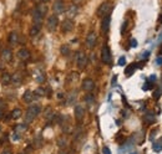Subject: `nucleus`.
Listing matches in <instances>:
<instances>
[{
  "label": "nucleus",
  "mask_w": 162,
  "mask_h": 154,
  "mask_svg": "<svg viewBox=\"0 0 162 154\" xmlns=\"http://www.w3.org/2000/svg\"><path fill=\"white\" fill-rule=\"evenodd\" d=\"M40 112H41V107H40L39 105L30 106L28 108V111H26V113H25V123H26V124L34 122V119L40 115Z\"/></svg>",
  "instance_id": "obj_1"
},
{
  "label": "nucleus",
  "mask_w": 162,
  "mask_h": 154,
  "mask_svg": "<svg viewBox=\"0 0 162 154\" xmlns=\"http://www.w3.org/2000/svg\"><path fill=\"white\" fill-rule=\"evenodd\" d=\"M46 6H44V5H37L34 10H33V21H34V24H36V25H41V23H43V19H44V16H45V14H46Z\"/></svg>",
  "instance_id": "obj_2"
},
{
  "label": "nucleus",
  "mask_w": 162,
  "mask_h": 154,
  "mask_svg": "<svg viewBox=\"0 0 162 154\" xmlns=\"http://www.w3.org/2000/svg\"><path fill=\"white\" fill-rule=\"evenodd\" d=\"M111 10H112V5H111V3L105 2V3H102V4L99 6V9H97V15H99L100 17L107 16V15H110Z\"/></svg>",
  "instance_id": "obj_3"
},
{
  "label": "nucleus",
  "mask_w": 162,
  "mask_h": 154,
  "mask_svg": "<svg viewBox=\"0 0 162 154\" xmlns=\"http://www.w3.org/2000/svg\"><path fill=\"white\" fill-rule=\"evenodd\" d=\"M87 62H89V58L84 52L80 51V52L76 54V65L80 70H84L87 66Z\"/></svg>",
  "instance_id": "obj_4"
},
{
  "label": "nucleus",
  "mask_w": 162,
  "mask_h": 154,
  "mask_svg": "<svg viewBox=\"0 0 162 154\" xmlns=\"http://www.w3.org/2000/svg\"><path fill=\"white\" fill-rule=\"evenodd\" d=\"M111 51L109 49L107 45H104L102 46V50H101V60H102V62L106 64V65H110L111 64Z\"/></svg>",
  "instance_id": "obj_5"
},
{
  "label": "nucleus",
  "mask_w": 162,
  "mask_h": 154,
  "mask_svg": "<svg viewBox=\"0 0 162 154\" xmlns=\"http://www.w3.org/2000/svg\"><path fill=\"white\" fill-rule=\"evenodd\" d=\"M59 25V19H57V15H51V16H49L47 19V21H46V26L49 29V31H55L56 27Z\"/></svg>",
  "instance_id": "obj_6"
},
{
  "label": "nucleus",
  "mask_w": 162,
  "mask_h": 154,
  "mask_svg": "<svg viewBox=\"0 0 162 154\" xmlns=\"http://www.w3.org/2000/svg\"><path fill=\"white\" fill-rule=\"evenodd\" d=\"M74 26H75V24H74V21L71 19H65L64 21H63V24H61V30H63V33H70V31H73L74 30Z\"/></svg>",
  "instance_id": "obj_7"
},
{
  "label": "nucleus",
  "mask_w": 162,
  "mask_h": 154,
  "mask_svg": "<svg viewBox=\"0 0 162 154\" xmlns=\"http://www.w3.org/2000/svg\"><path fill=\"white\" fill-rule=\"evenodd\" d=\"M53 10L55 15H60L65 11V4L63 3V0H56L53 5Z\"/></svg>",
  "instance_id": "obj_8"
},
{
  "label": "nucleus",
  "mask_w": 162,
  "mask_h": 154,
  "mask_svg": "<svg viewBox=\"0 0 162 154\" xmlns=\"http://www.w3.org/2000/svg\"><path fill=\"white\" fill-rule=\"evenodd\" d=\"M81 88H83L84 91H86V92L94 91V88H95V82H94V80H91V78H85V80L83 81Z\"/></svg>",
  "instance_id": "obj_9"
},
{
  "label": "nucleus",
  "mask_w": 162,
  "mask_h": 154,
  "mask_svg": "<svg viewBox=\"0 0 162 154\" xmlns=\"http://www.w3.org/2000/svg\"><path fill=\"white\" fill-rule=\"evenodd\" d=\"M110 25H111V16H104L102 17V21H101V31L104 34H107L109 30H110Z\"/></svg>",
  "instance_id": "obj_10"
},
{
  "label": "nucleus",
  "mask_w": 162,
  "mask_h": 154,
  "mask_svg": "<svg viewBox=\"0 0 162 154\" xmlns=\"http://www.w3.org/2000/svg\"><path fill=\"white\" fill-rule=\"evenodd\" d=\"M96 41H97V35H96L94 31L89 33V35L86 36V45H87L90 49H92V47H95V45H96Z\"/></svg>",
  "instance_id": "obj_11"
},
{
  "label": "nucleus",
  "mask_w": 162,
  "mask_h": 154,
  "mask_svg": "<svg viewBox=\"0 0 162 154\" xmlns=\"http://www.w3.org/2000/svg\"><path fill=\"white\" fill-rule=\"evenodd\" d=\"M74 116H75V118H76L77 121H81V119H83L84 116H85V109H84V107L80 106V105L75 106V108H74Z\"/></svg>",
  "instance_id": "obj_12"
},
{
  "label": "nucleus",
  "mask_w": 162,
  "mask_h": 154,
  "mask_svg": "<svg viewBox=\"0 0 162 154\" xmlns=\"http://www.w3.org/2000/svg\"><path fill=\"white\" fill-rule=\"evenodd\" d=\"M37 97L35 96V93L33 91H30V90H28V91H25V93L23 95V101L25 102V103H31V102L34 101V99H36Z\"/></svg>",
  "instance_id": "obj_13"
},
{
  "label": "nucleus",
  "mask_w": 162,
  "mask_h": 154,
  "mask_svg": "<svg viewBox=\"0 0 162 154\" xmlns=\"http://www.w3.org/2000/svg\"><path fill=\"white\" fill-rule=\"evenodd\" d=\"M18 57L20 60H23V61H26L30 58V52H29V50L28 49H20L18 51Z\"/></svg>",
  "instance_id": "obj_14"
},
{
  "label": "nucleus",
  "mask_w": 162,
  "mask_h": 154,
  "mask_svg": "<svg viewBox=\"0 0 162 154\" xmlns=\"http://www.w3.org/2000/svg\"><path fill=\"white\" fill-rule=\"evenodd\" d=\"M0 56H2V60L3 61H6V62H9V61L11 60V51H10L9 49H4L2 51V54H0Z\"/></svg>",
  "instance_id": "obj_15"
},
{
  "label": "nucleus",
  "mask_w": 162,
  "mask_h": 154,
  "mask_svg": "<svg viewBox=\"0 0 162 154\" xmlns=\"http://www.w3.org/2000/svg\"><path fill=\"white\" fill-rule=\"evenodd\" d=\"M138 66H140V65L136 64V62H132L131 65H128V67L125 70V75H126V76H131V75L135 72V70H136Z\"/></svg>",
  "instance_id": "obj_16"
},
{
  "label": "nucleus",
  "mask_w": 162,
  "mask_h": 154,
  "mask_svg": "<svg viewBox=\"0 0 162 154\" xmlns=\"http://www.w3.org/2000/svg\"><path fill=\"white\" fill-rule=\"evenodd\" d=\"M40 29H41V25L34 24L31 27H30V36H31V37H35V36L40 33Z\"/></svg>",
  "instance_id": "obj_17"
},
{
  "label": "nucleus",
  "mask_w": 162,
  "mask_h": 154,
  "mask_svg": "<svg viewBox=\"0 0 162 154\" xmlns=\"http://www.w3.org/2000/svg\"><path fill=\"white\" fill-rule=\"evenodd\" d=\"M156 119V116L154 112H147V113L145 115V122L148 123V124H151V123H154Z\"/></svg>",
  "instance_id": "obj_18"
},
{
  "label": "nucleus",
  "mask_w": 162,
  "mask_h": 154,
  "mask_svg": "<svg viewBox=\"0 0 162 154\" xmlns=\"http://www.w3.org/2000/svg\"><path fill=\"white\" fill-rule=\"evenodd\" d=\"M34 76H35L36 82H39V83H43V82L45 81V76H44V74H43L40 70H36V71H35Z\"/></svg>",
  "instance_id": "obj_19"
},
{
  "label": "nucleus",
  "mask_w": 162,
  "mask_h": 154,
  "mask_svg": "<svg viewBox=\"0 0 162 154\" xmlns=\"http://www.w3.org/2000/svg\"><path fill=\"white\" fill-rule=\"evenodd\" d=\"M20 116H21V109L20 108H14L13 112L10 113V118H13V119H18Z\"/></svg>",
  "instance_id": "obj_20"
},
{
  "label": "nucleus",
  "mask_w": 162,
  "mask_h": 154,
  "mask_svg": "<svg viewBox=\"0 0 162 154\" xmlns=\"http://www.w3.org/2000/svg\"><path fill=\"white\" fill-rule=\"evenodd\" d=\"M9 42L11 44V45H15V44H18V34H16L15 31L10 33V35H9Z\"/></svg>",
  "instance_id": "obj_21"
},
{
  "label": "nucleus",
  "mask_w": 162,
  "mask_h": 154,
  "mask_svg": "<svg viewBox=\"0 0 162 154\" xmlns=\"http://www.w3.org/2000/svg\"><path fill=\"white\" fill-rule=\"evenodd\" d=\"M10 82H11V76H10L9 74H4L3 76H2V83L3 85H9Z\"/></svg>",
  "instance_id": "obj_22"
},
{
  "label": "nucleus",
  "mask_w": 162,
  "mask_h": 154,
  "mask_svg": "<svg viewBox=\"0 0 162 154\" xmlns=\"http://www.w3.org/2000/svg\"><path fill=\"white\" fill-rule=\"evenodd\" d=\"M60 52H61V55H64V56H69L71 51H70L69 45H63L61 47H60Z\"/></svg>",
  "instance_id": "obj_23"
},
{
  "label": "nucleus",
  "mask_w": 162,
  "mask_h": 154,
  "mask_svg": "<svg viewBox=\"0 0 162 154\" xmlns=\"http://www.w3.org/2000/svg\"><path fill=\"white\" fill-rule=\"evenodd\" d=\"M35 96L36 97H43V96H45L46 95V90L45 88H43V87H39V88H36L35 90Z\"/></svg>",
  "instance_id": "obj_24"
},
{
  "label": "nucleus",
  "mask_w": 162,
  "mask_h": 154,
  "mask_svg": "<svg viewBox=\"0 0 162 154\" xmlns=\"http://www.w3.org/2000/svg\"><path fill=\"white\" fill-rule=\"evenodd\" d=\"M75 98H76V92H71V93L69 95V97H67L66 103L67 105H73L74 102H75Z\"/></svg>",
  "instance_id": "obj_25"
},
{
  "label": "nucleus",
  "mask_w": 162,
  "mask_h": 154,
  "mask_svg": "<svg viewBox=\"0 0 162 154\" xmlns=\"http://www.w3.org/2000/svg\"><path fill=\"white\" fill-rule=\"evenodd\" d=\"M84 99H85V102H86V103H89V105H92L94 102H95V97H94V95H91V93L86 95Z\"/></svg>",
  "instance_id": "obj_26"
},
{
  "label": "nucleus",
  "mask_w": 162,
  "mask_h": 154,
  "mask_svg": "<svg viewBox=\"0 0 162 154\" xmlns=\"http://www.w3.org/2000/svg\"><path fill=\"white\" fill-rule=\"evenodd\" d=\"M154 83H155V82H151V81H147V82H146V83L144 85V91H147V90H152V88H154V86H155Z\"/></svg>",
  "instance_id": "obj_27"
},
{
  "label": "nucleus",
  "mask_w": 162,
  "mask_h": 154,
  "mask_svg": "<svg viewBox=\"0 0 162 154\" xmlns=\"http://www.w3.org/2000/svg\"><path fill=\"white\" fill-rule=\"evenodd\" d=\"M11 82H14V83H16V85H20L21 83V77H20L19 75L11 76Z\"/></svg>",
  "instance_id": "obj_28"
},
{
  "label": "nucleus",
  "mask_w": 162,
  "mask_h": 154,
  "mask_svg": "<svg viewBox=\"0 0 162 154\" xmlns=\"http://www.w3.org/2000/svg\"><path fill=\"white\" fill-rule=\"evenodd\" d=\"M57 144H59V147H61V148H65V147H66V144H67V142H66V139L61 138V139H59Z\"/></svg>",
  "instance_id": "obj_29"
},
{
  "label": "nucleus",
  "mask_w": 162,
  "mask_h": 154,
  "mask_svg": "<svg viewBox=\"0 0 162 154\" xmlns=\"http://www.w3.org/2000/svg\"><path fill=\"white\" fill-rule=\"evenodd\" d=\"M26 127H28L26 124H19L15 130H16V132H24V130H26Z\"/></svg>",
  "instance_id": "obj_30"
},
{
  "label": "nucleus",
  "mask_w": 162,
  "mask_h": 154,
  "mask_svg": "<svg viewBox=\"0 0 162 154\" xmlns=\"http://www.w3.org/2000/svg\"><path fill=\"white\" fill-rule=\"evenodd\" d=\"M71 15H76L77 14V6L76 5H73L71 8H70V11H69Z\"/></svg>",
  "instance_id": "obj_31"
},
{
  "label": "nucleus",
  "mask_w": 162,
  "mask_h": 154,
  "mask_svg": "<svg viewBox=\"0 0 162 154\" xmlns=\"http://www.w3.org/2000/svg\"><path fill=\"white\" fill-rule=\"evenodd\" d=\"M154 149H155V152H161L162 150V144L156 143V144H154Z\"/></svg>",
  "instance_id": "obj_32"
},
{
  "label": "nucleus",
  "mask_w": 162,
  "mask_h": 154,
  "mask_svg": "<svg viewBox=\"0 0 162 154\" xmlns=\"http://www.w3.org/2000/svg\"><path fill=\"white\" fill-rule=\"evenodd\" d=\"M125 64H126V58L122 56V57H120V60H118V65L120 66H125Z\"/></svg>",
  "instance_id": "obj_33"
},
{
  "label": "nucleus",
  "mask_w": 162,
  "mask_h": 154,
  "mask_svg": "<svg viewBox=\"0 0 162 154\" xmlns=\"http://www.w3.org/2000/svg\"><path fill=\"white\" fill-rule=\"evenodd\" d=\"M13 139H14V140H19V139H20V134H19V132H16V130H15V133L13 134Z\"/></svg>",
  "instance_id": "obj_34"
},
{
  "label": "nucleus",
  "mask_w": 162,
  "mask_h": 154,
  "mask_svg": "<svg viewBox=\"0 0 162 154\" xmlns=\"http://www.w3.org/2000/svg\"><path fill=\"white\" fill-rule=\"evenodd\" d=\"M102 152H104V154H111V150H110L109 147H104L102 148Z\"/></svg>",
  "instance_id": "obj_35"
},
{
  "label": "nucleus",
  "mask_w": 162,
  "mask_h": 154,
  "mask_svg": "<svg viewBox=\"0 0 162 154\" xmlns=\"http://www.w3.org/2000/svg\"><path fill=\"white\" fill-rule=\"evenodd\" d=\"M136 46H137V41L135 39H132L131 40V47H136Z\"/></svg>",
  "instance_id": "obj_36"
},
{
  "label": "nucleus",
  "mask_w": 162,
  "mask_h": 154,
  "mask_svg": "<svg viewBox=\"0 0 162 154\" xmlns=\"http://www.w3.org/2000/svg\"><path fill=\"white\" fill-rule=\"evenodd\" d=\"M4 107H6V103H5L3 99H0V109H3Z\"/></svg>",
  "instance_id": "obj_37"
},
{
  "label": "nucleus",
  "mask_w": 162,
  "mask_h": 154,
  "mask_svg": "<svg viewBox=\"0 0 162 154\" xmlns=\"http://www.w3.org/2000/svg\"><path fill=\"white\" fill-rule=\"evenodd\" d=\"M156 64H157L158 66H161V65H162V56L157 57V61H156Z\"/></svg>",
  "instance_id": "obj_38"
},
{
  "label": "nucleus",
  "mask_w": 162,
  "mask_h": 154,
  "mask_svg": "<svg viewBox=\"0 0 162 154\" xmlns=\"http://www.w3.org/2000/svg\"><path fill=\"white\" fill-rule=\"evenodd\" d=\"M126 25H127V21H125V23L122 24V29H121V34H124V33H125V29H126Z\"/></svg>",
  "instance_id": "obj_39"
},
{
  "label": "nucleus",
  "mask_w": 162,
  "mask_h": 154,
  "mask_svg": "<svg viewBox=\"0 0 162 154\" xmlns=\"http://www.w3.org/2000/svg\"><path fill=\"white\" fill-rule=\"evenodd\" d=\"M148 81H151V82H155V81H156V76H155V75H152V76L150 77V80H148Z\"/></svg>",
  "instance_id": "obj_40"
},
{
  "label": "nucleus",
  "mask_w": 162,
  "mask_h": 154,
  "mask_svg": "<svg viewBox=\"0 0 162 154\" xmlns=\"http://www.w3.org/2000/svg\"><path fill=\"white\" fill-rule=\"evenodd\" d=\"M147 56H150V52H148V51H146V52H145V54L142 55V57H144V58H146Z\"/></svg>",
  "instance_id": "obj_41"
},
{
  "label": "nucleus",
  "mask_w": 162,
  "mask_h": 154,
  "mask_svg": "<svg viewBox=\"0 0 162 154\" xmlns=\"http://www.w3.org/2000/svg\"><path fill=\"white\" fill-rule=\"evenodd\" d=\"M116 83V76H114V78H112V85H115Z\"/></svg>",
  "instance_id": "obj_42"
},
{
  "label": "nucleus",
  "mask_w": 162,
  "mask_h": 154,
  "mask_svg": "<svg viewBox=\"0 0 162 154\" xmlns=\"http://www.w3.org/2000/svg\"><path fill=\"white\" fill-rule=\"evenodd\" d=\"M2 154H11V152H9V150H6V152H3Z\"/></svg>",
  "instance_id": "obj_43"
},
{
  "label": "nucleus",
  "mask_w": 162,
  "mask_h": 154,
  "mask_svg": "<svg viewBox=\"0 0 162 154\" xmlns=\"http://www.w3.org/2000/svg\"><path fill=\"white\" fill-rule=\"evenodd\" d=\"M158 21H160V23H162V14L160 15V19H158Z\"/></svg>",
  "instance_id": "obj_44"
},
{
  "label": "nucleus",
  "mask_w": 162,
  "mask_h": 154,
  "mask_svg": "<svg viewBox=\"0 0 162 154\" xmlns=\"http://www.w3.org/2000/svg\"><path fill=\"white\" fill-rule=\"evenodd\" d=\"M60 154H67V152H65V150H61V153Z\"/></svg>",
  "instance_id": "obj_45"
},
{
  "label": "nucleus",
  "mask_w": 162,
  "mask_h": 154,
  "mask_svg": "<svg viewBox=\"0 0 162 154\" xmlns=\"http://www.w3.org/2000/svg\"><path fill=\"white\" fill-rule=\"evenodd\" d=\"M43 3H47V2H50V0H41Z\"/></svg>",
  "instance_id": "obj_46"
},
{
  "label": "nucleus",
  "mask_w": 162,
  "mask_h": 154,
  "mask_svg": "<svg viewBox=\"0 0 162 154\" xmlns=\"http://www.w3.org/2000/svg\"><path fill=\"white\" fill-rule=\"evenodd\" d=\"M131 154H137V153H136V152H134V153H131Z\"/></svg>",
  "instance_id": "obj_47"
},
{
  "label": "nucleus",
  "mask_w": 162,
  "mask_h": 154,
  "mask_svg": "<svg viewBox=\"0 0 162 154\" xmlns=\"http://www.w3.org/2000/svg\"><path fill=\"white\" fill-rule=\"evenodd\" d=\"M20 154H26V153H20Z\"/></svg>",
  "instance_id": "obj_48"
}]
</instances>
